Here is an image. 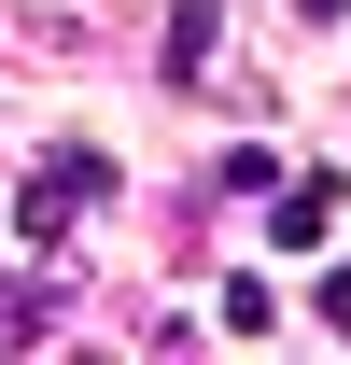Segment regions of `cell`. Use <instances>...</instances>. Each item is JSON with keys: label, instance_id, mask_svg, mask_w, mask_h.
<instances>
[{"label": "cell", "instance_id": "obj_3", "mask_svg": "<svg viewBox=\"0 0 351 365\" xmlns=\"http://www.w3.org/2000/svg\"><path fill=\"white\" fill-rule=\"evenodd\" d=\"M295 14H351V0H295Z\"/></svg>", "mask_w": 351, "mask_h": 365}, {"label": "cell", "instance_id": "obj_2", "mask_svg": "<svg viewBox=\"0 0 351 365\" xmlns=\"http://www.w3.org/2000/svg\"><path fill=\"white\" fill-rule=\"evenodd\" d=\"M323 225H337V169H309V182H267V239H281V253H309Z\"/></svg>", "mask_w": 351, "mask_h": 365}, {"label": "cell", "instance_id": "obj_1", "mask_svg": "<svg viewBox=\"0 0 351 365\" xmlns=\"http://www.w3.org/2000/svg\"><path fill=\"white\" fill-rule=\"evenodd\" d=\"M169 71H183V85H225V98H239V56H225V0H183V14H169Z\"/></svg>", "mask_w": 351, "mask_h": 365}]
</instances>
